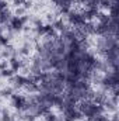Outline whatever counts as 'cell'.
I'll list each match as a JSON object with an SVG mask.
<instances>
[{"label":"cell","mask_w":119,"mask_h":121,"mask_svg":"<svg viewBox=\"0 0 119 121\" xmlns=\"http://www.w3.org/2000/svg\"><path fill=\"white\" fill-rule=\"evenodd\" d=\"M8 63L11 65V68H10V69H11V70H14V72H17V70L20 69V66H21V63L16 59V58H11V59L8 60Z\"/></svg>","instance_id":"obj_1"},{"label":"cell","mask_w":119,"mask_h":121,"mask_svg":"<svg viewBox=\"0 0 119 121\" xmlns=\"http://www.w3.org/2000/svg\"><path fill=\"white\" fill-rule=\"evenodd\" d=\"M14 73H16L14 70H11V69H7V68L1 70V75H3V76H7V78H10V76H13Z\"/></svg>","instance_id":"obj_2"},{"label":"cell","mask_w":119,"mask_h":121,"mask_svg":"<svg viewBox=\"0 0 119 121\" xmlns=\"http://www.w3.org/2000/svg\"><path fill=\"white\" fill-rule=\"evenodd\" d=\"M6 7H7V3H6L4 0H0V11L6 10Z\"/></svg>","instance_id":"obj_3"},{"label":"cell","mask_w":119,"mask_h":121,"mask_svg":"<svg viewBox=\"0 0 119 121\" xmlns=\"http://www.w3.org/2000/svg\"><path fill=\"white\" fill-rule=\"evenodd\" d=\"M3 96H11V89H7V90H3L1 91Z\"/></svg>","instance_id":"obj_4"},{"label":"cell","mask_w":119,"mask_h":121,"mask_svg":"<svg viewBox=\"0 0 119 121\" xmlns=\"http://www.w3.org/2000/svg\"><path fill=\"white\" fill-rule=\"evenodd\" d=\"M7 68V60H3V62H0V69L3 70V69H6Z\"/></svg>","instance_id":"obj_5"}]
</instances>
